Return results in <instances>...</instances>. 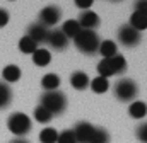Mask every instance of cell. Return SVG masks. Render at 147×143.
Listing matches in <instances>:
<instances>
[{
  "label": "cell",
  "instance_id": "cell-1",
  "mask_svg": "<svg viewBox=\"0 0 147 143\" xmlns=\"http://www.w3.org/2000/svg\"><path fill=\"white\" fill-rule=\"evenodd\" d=\"M74 43L77 46V49L84 55H94L98 53L99 48V36L96 34V31H89V29H80V33L74 37Z\"/></svg>",
  "mask_w": 147,
  "mask_h": 143
},
{
  "label": "cell",
  "instance_id": "cell-2",
  "mask_svg": "<svg viewBox=\"0 0 147 143\" xmlns=\"http://www.w3.org/2000/svg\"><path fill=\"white\" fill-rule=\"evenodd\" d=\"M41 106L51 114H62L67 107V97L60 90H50L41 96Z\"/></svg>",
  "mask_w": 147,
  "mask_h": 143
},
{
  "label": "cell",
  "instance_id": "cell-3",
  "mask_svg": "<svg viewBox=\"0 0 147 143\" xmlns=\"http://www.w3.org/2000/svg\"><path fill=\"white\" fill-rule=\"evenodd\" d=\"M7 128H9V131H12L16 136L21 138L31 131V119L24 112H14V114H10V118L7 121Z\"/></svg>",
  "mask_w": 147,
  "mask_h": 143
},
{
  "label": "cell",
  "instance_id": "cell-4",
  "mask_svg": "<svg viewBox=\"0 0 147 143\" xmlns=\"http://www.w3.org/2000/svg\"><path fill=\"white\" fill-rule=\"evenodd\" d=\"M139 94V87L132 78H121L116 82L115 85V96L118 101L121 102H130L135 99V96Z\"/></svg>",
  "mask_w": 147,
  "mask_h": 143
},
{
  "label": "cell",
  "instance_id": "cell-5",
  "mask_svg": "<svg viewBox=\"0 0 147 143\" xmlns=\"http://www.w3.org/2000/svg\"><path fill=\"white\" fill-rule=\"evenodd\" d=\"M118 39H120V43H121L123 46L134 48V46H137V44L142 41V36H140L139 31H135L132 26L125 24V26H121L120 31H118Z\"/></svg>",
  "mask_w": 147,
  "mask_h": 143
},
{
  "label": "cell",
  "instance_id": "cell-6",
  "mask_svg": "<svg viewBox=\"0 0 147 143\" xmlns=\"http://www.w3.org/2000/svg\"><path fill=\"white\" fill-rule=\"evenodd\" d=\"M60 19H62V10L57 5H48V7H45L39 12V24L45 26V27H50V26L58 24Z\"/></svg>",
  "mask_w": 147,
  "mask_h": 143
},
{
  "label": "cell",
  "instance_id": "cell-7",
  "mask_svg": "<svg viewBox=\"0 0 147 143\" xmlns=\"http://www.w3.org/2000/svg\"><path fill=\"white\" fill-rule=\"evenodd\" d=\"M72 131H74V136H75V142L77 143H91L92 136H94V131H96V126H92L91 123L80 121V123L75 124V128Z\"/></svg>",
  "mask_w": 147,
  "mask_h": 143
},
{
  "label": "cell",
  "instance_id": "cell-8",
  "mask_svg": "<svg viewBox=\"0 0 147 143\" xmlns=\"http://www.w3.org/2000/svg\"><path fill=\"white\" fill-rule=\"evenodd\" d=\"M77 22H79V26L82 27V29H89V31H94L98 26H99V15L96 14V12H92V10H84L80 15H79V19H77Z\"/></svg>",
  "mask_w": 147,
  "mask_h": 143
},
{
  "label": "cell",
  "instance_id": "cell-9",
  "mask_svg": "<svg viewBox=\"0 0 147 143\" xmlns=\"http://www.w3.org/2000/svg\"><path fill=\"white\" fill-rule=\"evenodd\" d=\"M48 36H50V29L41 26V24H33L28 29V37H31L36 44L39 43H48Z\"/></svg>",
  "mask_w": 147,
  "mask_h": 143
},
{
  "label": "cell",
  "instance_id": "cell-10",
  "mask_svg": "<svg viewBox=\"0 0 147 143\" xmlns=\"http://www.w3.org/2000/svg\"><path fill=\"white\" fill-rule=\"evenodd\" d=\"M48 44L58 51H63L67 46H69V37L63 34L60 29H55V31H50L48 36Z\"/></svg>",
  "mask_w": 147,
  "mask_h": 143
},
{
  "label": "cell",
  "instance_id": "cell-11",
  "mask_svg": "<svg viewBox=\"0 0 147 143\" xmlns=\"http://www.w3.org/2000/svg\"><path fill=\"white\" fill-rule=\"evenodd\" d=\"M70 85H72L74 89H77V90H84V89H87V85H89V77H87V73L86 72H74L72 75H70Z\"/></svg>",
  "mask_w": 147,
  "mask_h": 143
},
{
  "label": "cell",
  "instance_id": "cell-12",
  "mask_svg": "<svg viewBox=\"0 0 147 143\" xmlns=\"http://www.w3.org/2000/svg\"><path fill=\"white\" fill-rule=\"evenodd\" d=\"M128 26H132L135 31H139V33H142V31H146L147 29V14L144 12H134L132 15H130V22H128Z\"/></svg>",
  "mask_w": 147,
  "mask_h": 143
},
{
  "label": "cell",
  "instance_id": "cell-13",
  "mask_svg": "<svg viewBox=\"0 0 147 143\" xmlns=\"http://www.w3.org/2000/svg\"><path fill=\"white\" fill-rule=\"evenodd\" d=\"M116 49H118V48H116V43L111 41V39L101 41V43H99V48H98V51L101 53L103 58H113L115 55H118Z\"/></svg>",
  "mask_w": 147,
  "mask_h": 143
},
{
  "label": "cell",
  "instance_id": "cell-14",
  "mask_svg": "<svg viewBox=\"0 0 147 143\" xmlns=\"http://www.w3.org/2000/svg\"><path fill=\"white\" fill-rule=\"evenodd\" d=\"M33 61H34L36 67H46V65H50V61H51V55H50L48 49L38 48L36 51L33 53Z\"/></svg>",
  "mask_w": 147,
  "mask_h": 143
},
{
  "label": "cell",
  "instance_id": "cell-15",
  "mask_svg": "<svg viewBox=\"0 0 147 143\" xmlns=\"http://www.w3.org/2000/svg\"><path fill=\"white\" fill-rule=\"evenodd\" d=\"M41 87L50 92V90H57L60 87V77L55 75V73H46L43 78H41Z\"/></svg>",
  "mask_w": 147,
  "mask_h": 143
},
{
  "label": "cell",
  "instance_id": "cell-16",
  "mask_svg": "<svg viewBox=\"0 0 147 143\" xmlns=\"http://www.w3.org/2000/svg\"><path fill=\"white\" fill-rule=\"evenodd\" d=\"M80 29H82V27L79 26V22H77V21L69 19V21H65V22H63V26H62V29H60V31L67 36V37H69V41H70V39H74L75 36L80 33Z\"/></svg>",
  "mask_w": 147,
  "mask_h": 143
},
{
  "label": "cell",
  "instance_id": "cell-17",
  "mask_svg": "<svg viewBox=\"0 0 147 143\" xmlns=\"http://www.w3.org/2000/svg\"><path fill=\"white\" fill-rule=\"evenodd\" d=\"M128 114L134 118V119H142L147 114V104L142 101H135L128 106Z\"/></svg>",
  "mask_w": 147,
  "mask_h": 143
},
{
  "label": "cell",
  "instance_id": "cell-18",
  "mask_svg": "<svg viewBox=\"0 0 147 143\" xmlns=\"http://www.w3.org/2000/svg\"><path fill=\"white\" fill-rule=\"evenodd\" d=\"M2 77L5 80V84H12V82H17L21 78V68L17 65H7L3 70H2Z\"/></svg>",
  "mask_w": 147,
  "mask_h": 143
},
{
  "label": "cell",
  "instance_id": "cell-19",
  "mask_svg": "<svg viewBox=\"0 0 147 143\" xmlns=\"http://www.w3.org/2000/svg\"><path fill=\"white\" fill-rule=\"evenodd\" d=\"M89 85H91V90H92L94 94H105V92L110 89V82H108V78H105V77H96L94 80L89 82Z\"/></svg>",
  "mask_w": 147,
  "mask_h": 143
},
{
  "label": "cell",
  "instance_id": "cell-20",
  "mask_svg": "<svg viewBox=\"0 0 147 143\" xmlns=\"http://www.w3.org/2000/svg\"><path fill=\"white\" fill-rule=\"evenodd\" d=\"M10 101H12V89L5 82H0V109L9 107Z\"/></svg>",
  "mask_w": 147,
  "mask_h": 143
},
{
  "label": "cell",
  "instance_id": "cell-21",
  "mask_svg": "<svg viewBox=\"0 0 147 143\" xmlns=\"http://www.w3.org/2000/svg\"><path fill=\"white\" fill-rule=\"evenodd\" d=\"M19 49H21L22 53H26V55H33L38 49V44L31 39V37L24 36V37H21V41H19Z\"/></svg>",
  "mask_w": 147,
  "mask_h": 143
},
{
  "label": "cell",
  "instance_id": "cell-22",
  "mask_svg": "<svg viewBox=\"0 0 147 143\" xmlns=\"http://www.w3.org/2000/svg\"><path fill=\"white\" fill-rule=\"evenodd\" d=\"M110 61H111V67H113L115 75L123 73V72L127 70V60H125V56H121V55H115L113 58H110Z\"/></svg>",
  "mask_w": 147,
  "mask_h": 143
},
{
  "label": "cell",
  "instance_id": "cell-23",
  "mask_svg": "<svg viewBox=\"0 0 147 143\" xmlns=\"http://www.w3.org/2000/svg\"><path fill=\"white\" fill-rule=\"evenodd\" d=\"M58 140V131L55 128H45L39 133V142L41 143H57Z\"/></svg>",
  "mask_w": 147,
  "mask_h": 143
},
{
  "label": "cell",
  "instance_id": "cell-24",
  "mask_svg": "<svg viewBox=\"0 0 147 143\" xmlns=\"http://www.w3.org/2000/svg\"><path fill=\"white\" fill-rule=\"evenodd\" d=\"M98 73H99V77H105V78H108V77H111V75H115L110 58H103V60L98 63Z\"/></svg>",
  "mask_w": 147,
  "mask_h": 143
},
{
  "label": "cell",
  "instance_id": "cell-25",
  "mask_svg": "<svg viewBox=\"0 0 147 143\" xmlns=\"http://www.w3.org/2000/svg\"><path fill=\"white\" fill-rule=\"evenodd\" d=\"M34 119H36L38 123L46 124V123H50V121L53 119V114H51V112H48L43 106H38L36 109H34Z\"/></svg>",
  "mask_w": 147,
  "mask_h": 143
},
{
  "label": "cell",
  "instance_id": "cell-26",
  "mask_svg": "<svg viewBox=\"0 0 147 143\" xmlns=\"http://www.w3.org/2000/svg\"><path fill=\"white\" fill-rule=\"evenodd\" d=\"M91 143H110V135L105 128H96Z\"/></svg>",
  "mask_w": 147,
  "mask_h": 143
},
{
  "label": "cell",
  "instance_id": "cell-27",
  "mask_svg": "<svg viewBox=\"0 0 147 143\" xmlns=\"http://www.w3.org/2000/svg\"><path fill=\"white\" fill-rule=\"evenodd\" d=\"M57 143H77V142H75V136H74V131H72V130H67V131L60 133Z\"/></svg>",
  "mask_w": 147,
  "mask_h": 143
},
{
  "label": "cell",
  "instance_id": "cell-28",
  "mask_svg": "<svg viewBox=\"0 0 147 143\" xmlns=\"http://www.w3.org/2000/svg\"><path fill=\"white\" fill-rule=\"evenodd\" d=\"M135 135H137V138H139V142L142 143H147V123H142L139 128H137V131H135Z\"/></svg>",
  "mask_w": 147,
  "mask_h": 143
},
{
  "label": "cell",
  "instance_id": "cell-29",
  "mask_svg": "<svg viewBox=\"0 0 147 143\" xmlns=\"http://www.w3.org/2000/svg\"><path fill=\"white\" fill-rule=\"evenodd\" d=\"M134 9H135L137 12H144V14H147V0H135Z\"/></svg>",
  "mask_w": 147,
  "mask_h": 143
},
{
  "label": "cell",
  "instance_id": "cell-30",
  "mask_svg": "<svg viewBox=\"0 0 147 143\" xmlns=\"http://www.w3.org/2000/svg\"><path fill=\"white\" fill-rule=\"evenodd\" d=\"M74 2L79 9H84V10H89V7L94 3V0H74Z\"/></svg>",
  "mask_w": 147,
  "mask_h": 143
},
{
  "label": "cell",
  "instance_id": "cell-31",
  "mask_svg": "<svg viewBox=\"0 0 147 143\" xmlns=\"http://www.w3.org/2000/svg\"><path fill=\"white\" fill-rule=\"evenodd\" d=\"M7 22H9V12L5 9H0V27L7 26Z\"/></svg>",
  "mask_w": 147,
  "mask_h": 143
},
{
  "label": "cell",
  "instance_id": "cell-32",
  "mask_svg": "<svg viewBox=\"0 0 147 143\" xmlns=\"http://www.w3.org/2000/svg\"><path fill=\"white\" fill-rule=\"evenodd\" d=\"M10 143H29L28 140H24V138H16V140H12Z\"/></svg>",
  "mask_w": 147,
  "mask_h": 143
},
{
  "label": "cell",
  "instance_id": "cell-33",
  "mask_svg": "<svg viewBox=\"0 0 147 143\" xmlns=\"http://www.w3.org/2000/svg\"><path fill=\"white\" fill-rule=\"evenodd\" d=\"M113 2H118V0H113Z\"/></svg>",
  "mask_w": 147,
  "mask_h": 143
}]
</instances>
